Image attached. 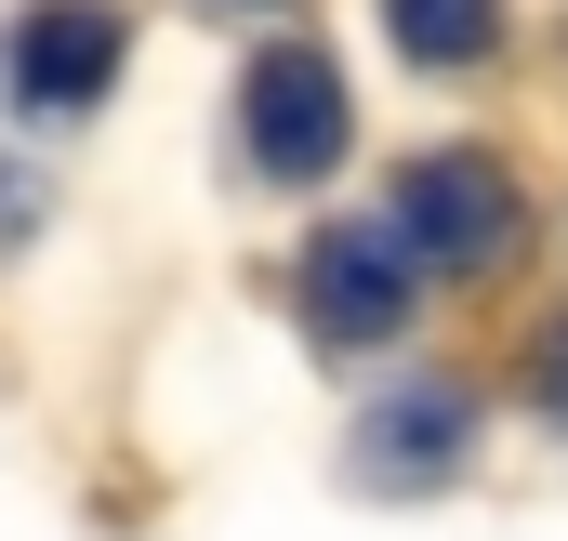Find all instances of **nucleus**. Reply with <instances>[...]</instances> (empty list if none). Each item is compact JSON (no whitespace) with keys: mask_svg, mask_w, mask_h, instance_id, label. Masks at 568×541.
<instances>
[{"mask_svg":"<svg viewBox=\"0 0 568 541\" xmlns=\"http://www.w3.org/2000/svg\"><path fill=\"white\" fill-rule=\"evenodd\" d=\"M384 225L410 238V265L449 277V290H489L503 265H529V172L503 159V145H476V133H436L410 145L397 172H384Z\"/></svg>","mask_w":568,"mask_h":541,"instance_id":"obj_1","label":"nucleus"},{"mask_svg":"<svg viewBox=\"0 0 568 541\" xmlns=\"http://www.w3.org/2000/svg\"><path fill=\"white\" fill-rule=\"evenodd\" d=\"M239 159H252V185H278V198H317L344 159H357V80H344V53L331 40H252V67H239Z\"/></svg>","mask_w":568,"mask_h":541,"instance_id":"obj_2","label":"nucleus"},{"mask_svg":"<svg viewBox=\"0 0 568 541\" xmlns=\"http://www.w3.org/2000/svg\"><path fill=\"white\" fill-rule=\"evenodd\" d=\"M291 317H304L317 357H384V344H410V317H424L410 238H397L384 212H331V225H304V238H291Z\"/></svg>","mask_w":568,"mask_h":541,"instance_id":"obj_3","label":"nucleus"},{"mask_svg":"<svg viewBox=\"0 0 568 541\" xmlns=\"http://www.w3.org/2000/svg\"><path fill=\"white\" fill-rule=\"evenodd\" d=\"M476 462H489V397L449 370H397L344 422V489H371V502H449Z\"/></svg>","mask_w":568,"mask_h":541,"instance_id":"obj_4","label":"nucleus"},{"mask_svg":"<svg viewBox=\"0 0 568 541\" xmlns=\"http://www.w3.org/2000/svg\"><path fill=\"white\" fill-rule=\"evenodd\" d=\"M120 53H133V27H120V0H40V13H13V40H0V93H13V120H93L106 93H120Z\"/></svg>","mask_w":568,"mask_h":541,"instance_id":"obj_5","label":"nucleus"},{"mask_svg":"<svg viewBox=\"0 0 568 541\" xmlns=\"http://www.w3.org/2000/svg\"><path fill=\"white\" fill-rule=\"evenodd\" d=\"M503 40H516V0H384V53L410 80H476L503 67Z\"/></svg>","mask_w":568,"mask_h":541,"instance_id":"obj_6","label":"nucleus"},{"mask_svg":"<svg viewBox=\"0 0 568 541\" xmlns=\"http://www.w3.org/2000/svg\"><path fill=\"white\" fill-rule=\"evenodd\" d=\"M516 409H529L542 436H568V304L529 330V344H516Z\"/></svg>","mask_w":568,"mask_h":541,"instance_id":"obj_7","label":"nucleus"},{"mask_svg":"<svg viewBox=\"0 0 568 541\" xmlns=\"http://www.w3.org/2000/svg\"><path fill=\"white\" fill-rule=\"evenodd\" d=\"M212 13H291V0H212Z\"/></svg>","mask_w":568,"mask_h":541,"instance_id":"obj_8","label":"nucleus"}]
</instances>
